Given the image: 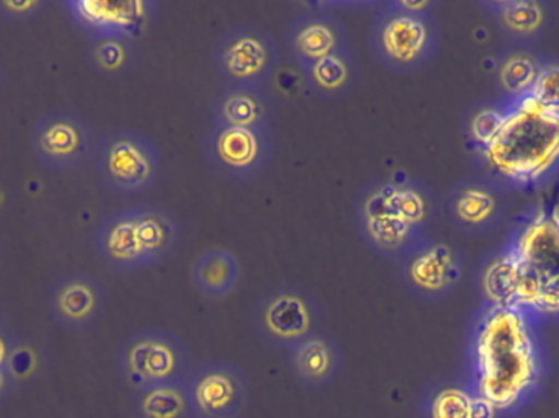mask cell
<instances>
[{
	"label": "cell",
	"mask_w": 559,
	"mask_h": 418,
	"mask_svg": "<svg viewBox=\"0 0 559 418\" xmlns=\"http://www.w3.org/2000/svg\"><path fill=\"white\" fill-rule=\"evenodd\" d=\"M508 38L519 43L540 38L551 23V7L538 0H501L486 3Z\"/></svg>",
	"instance_id": "obj_22"
},
{
	"label": "cell",
	"mask_w": 559,
	"mask_h": 418,
	"mask_svg": "<svg viewBox=\"0 0 559 418\" xmlns=\"http://www.w3.org/2000/svg\"><path fill=\"white\" fill-rule=\"evenodd\" d=\"M7 370L12 374L13 380H22L33 370V357L28 350H19L9 354L7 358Z\"/></svg>",
	"instance_id": "obj_31"
},
{
	"label": "cell",
	"mask_w": 559,
	"mask_h": 418,
	"mask_svg": "<svg viewBox=\"0 0 559 418\" xmlns=\"http://www.w3.org/2000/svg\"><path fill=\"white\" fill-rule=\"evenodd\" d=\"M528 95L548 110L559 114V62H542L540 71Z\"/></svg>",
	"instance_id": "obj_29"
},
{
	"label": "cell",
	"mask_w": 559,
	"mask_h": 418,
	"mask_svg": "<svg viewBox=\"0 0 559 418\" xmlns=\"http://www.w3.org/2000/svg\"><path fill=\"white\" fill-rule=\"evenodd\" d=\"M355 220L365 246L381 259L400 262L414 247L427 239L426 230L411 226L384 206L374 183L358 195Z\"/></svg>",
	"instance_id": "obj_13"
},
{
	"label": "cell",
	"mask_w": 559,
	"mask_h": 418,
	"mask_svg": "<svg viewBox=\"0 0 559 418\" xmlns=\"http://www.w3.org/2000/svg\"><path fill=\"white\" fill-rule=\"evenodd\" d=\"M213 64L228 84L267 88L280 64L275 36L255 25L225 29L213 48Z\"/></svg>",
	"instance_id": "obj_8"
},
{
	"label": "cell",
	"mask_w": 559,
	"mask_h": 418,
	"mask_svg": "<svg viewBox=\"0 0 559 418\" xmlns=\"http://www.w3.org/2000/svg\"><path fill=\"white\" fill-rule=\"evenodd\" d=\"M481 153L498 179L528 187L550 177L559 167V114L531 95L511 100L501 127Z\"/></svg>",
	"instance_id": "obj_3"
},
{
	"label": "cell",
	"mask_w": 559,
	"mask_h": 418,
	"mask_svg": "<svg viewBox=\"0 0 559 418\" xmlns=\"http://www.w3.org/2000/svg\"><path fill=\"white\" fill-rule=\"evenodd\" d=\"M213 172L235 182H251L271 167L275 156L272 130L210 124L203 143Z\"/></svg>",
	"instance_id": "obj_10"
},
{
	"label": "cell",
	"mask_w": 559,
	"mask_h": 418,
	"mask_svg": "<svg viewBox=\"0 0 559 418\" xmlns=\"http://www.w3.org/2000/svg\"><path fill=\"white\" fill-rule=\"evenodd\" d=\"M212 124L272 130V100L267 88L228 84L213 98Z\"/></svg>",
	"instance_id": "obj_16"
},
{
	"label": "cell",
	"mask_w": 559,
	"mask_h": 418,
	"mask_svg": "<svg viewBox=\"0 0 559 418\" xmlns=\"http://www.w3.org/2000/svg\"><path fill=\"white\" fill-rule=\"evenodd\" d=\"M193 418H239L251 403V381L239 365L206 360L187 377Z\"/></svg>",
	"instance_id": "obj_11"
},
{
	"label": "cell",
	"mask_w": 559,
	"mask_h": 418,
	"mask_svg": "<svg viewBox=\"0 0 559 418\" xmlns=\"http://www.w3.org/2000/svg\"><path fill=\"white\" fill-rule=\"evenodd\" d=\"M542 61L527 49L519 48L506 52L498 65V82L512 100L531 94L535 79L540 71Z\"/></svg>",
	"instance_id": "obj_26"
},
{
	"label": "cell",
	"mask_w": 559,
	"mask_h": 418,
	"mask_svg": "<svg viewBox=\"0 0 559 418\" xmlns=\"http://www.w3.org/2000/svg\"><path fill=\"white\" fill-rule=\"evenodd\" d=\"M182 226L176 214L159 205L120 211L98 232V252L117 272H136L159 265L176 253Z\"/></svg>",
	"instance_id": "obj_4"
},
{
	"label": "cell",
	"mask_w": 559,
	"mask_h": 418,
	"mask_svg": "<svg viewBox=\"0 0 559 418\" xmlns=\"http://www.w3.org/2000/svg\"><path fill=\"white\" fill-rule=\"evenodd\" d=\"M450 219L469 234L488 230L501 216V199L489 183L481 180H465L456 183L447 195Z\"/></svg>",
	"instance_id": "obj_18"
},
{
	"label": "cell",
	"mask_w": 559,
	"mask_h": 418,
	"mask_svg": "<svg viewBox=\"0 0 559 418\" xmlns=\"http://www.w3.org/2000/svg\"><path fill=\"white\" fill-rule=\"evenodd\" d=\"M39 146L43 153L51 157H66L69 154L72 156L81 146V133L75 130L74 124H68L64 121L51 123L41 131Z\"/></svg>",
	"instance_id": "obj_27"
},
{
	"label": "cell",
	"mask_w": 559,
	"mask_h": 418,
	"mask_svg": "<svg viewBox=\"0 0 559 418\" xmlns=\"http://www.w3.org/2000/svg\"><path fill=\"white\" fill-rule=\"evenodd\" d=\"M123 39L127 38H107L95 49V62L105 71H120L127 65L131 48Z\"/></svg>",
	"instance_id": "obj_30"
},
{
	"label": "cell",
	"mask_w": 559,
	"mask_h": 418,
	"mask_svg": "<svg viewBox=\"0 0 559 418\" xmlns=\"http://www.w3.org/2000/svg\"><path fill=\"white\" fill-rule=\"evenodd\" d=\"M193 367L189 345L164 329L134 332L118 354L121 378L133 391L187 380Z\"/></svg>",
	"instance_id": "obj_7"
},
{
	"label": "cell",
	"mask_w": 559,
	"mask_h": 418,
	"mask_svg": "<svg viewBox=\"0 0 559 418\" xmlns=\"http://www.w3.org/2000/svg\"><path fill=\"white\" fill-rule=\"evenodd\" d=\"M79 15L87 25L108 38H131L140 35L159 12V3L140 2H102V0H85L79 2Z\"/></svg>",
	"instance_id": "obj_17"
},
{
	"label": "cell",
	"mask_w": 559,
	"mask_h": 418,
	"mask_svg": "<svg viewBox=\"0 0 559 418\" xmlns=\"http://www.w3.org/2000/svg\"><path fill=\"white\" fill-rule=\"evenodd\" d=\"M241 275L238 255L225 247L203 250L192 265L193 286L213 301L229 298L238 288Z\"/></svg>",
	"instance_id": "obj_21"
},
{
	"label": "cell",
	"mask_w": 559,
	"mask_h": 418,
	"mask_svg": "<svg viewBox=\"0 0 559 418\" xmlns=\"http://www.w3.org/2000/svg\"><path fill=\"white\" fill-rule=\"evenodd\" d=\"M131 404L138 418H193L187 380L133 391Z\"/></svg>",
	"instance_id": "obj_24"
},
{
	"label": "cell",
	"mask_w": 559,
	"mask_h": 418,
	"mask_svg": "<svg viewBox=\"0 0 559 418\" xmlns=\"http://www.w3.org/2000/svg\"><path fill=\"white\" fill-rule=\"evenodd\" d=\"M462 278V253L443 240L427 237L397 262V279L419 301L440 302L450 298Z\"/></svg>",
	"instance_id": "obj_12"
},
{
	"label": "cell",
	"mask_w": 559,
	"mask_h": 418,
	"mask_svg": "<svg viewBox=\"0 0 559 418\" xmlns=\"http://www.w3.org/2000/svg\"><path fill=\"white\" fill-rule=\"evenodd\" d=\"M308 91L319 100L335 101L350 95L360 81V62L352 48L299 69Z\"/></svg>",
	"instance_id": "obj_20"
},
{
	"label": "cell",
	"mask_w": 559,
	"mask_h": 418,
	"mask_svg": "<svg viewBox=\"0 0 559 418\" xmlns=\"http://www.w3.org/2000/svg\"><path fill=\"white\" fill-rule=\"evenodd\" d=\"M7 5L10 7V9H28V7L35 5V3L32 2H22V3H7Z\"/></svg>",
	"instance_id": "obj_34"
},
{
	"label": "cell",
	"mask_w": 559,
	"mask_h": 418,
	"mask_svg": "<svg viewBox=\"0 0 559 418\" xmlns=\"http://www.w3.org/2000/svg\"><path fill=\"white\" fill-rule=\"evenodd\" d=\"M426 418H492L495 410L475 396L469 386L445 384L430 391L424 401Z\"/></svg>",
	"instance_id": "obj_25"
},
{
	"label": "cell",
	"mask_w": 559,
	"mask_h": 418,
	"mask_svg": "<svg viewBox=\"0 0 559 418\" xmlns=\"http://www.w3.org/2000/svg\"><path fill=\"white\" fill-rule=\"evenodd\" d=\"M322 321L324 308L318 296L293 283L265 289L252 309L258 337L269 347L283 351L322 331Z\"/></svg>",
	"instance_id": "obj_6"
},
{
	"label": "cell",
	"mask_w": 559,
	"mask_h": 418,
	"mask_svg": "<svg viewBox=\"0 0 559 418\" xmlns=\"http://www.w3.org/2000/svg\"><path fill=\"white\" fill-rule=\"evenodd\" d=\"M286 361L299 387L321 393L337 383L344 371L345 354L337 338L318 331L286 350Z\"/></svg>",
	"instance_id": "obj_15"
},
{
	"label": "cell",
	"mask_w": 559,
	"mask_h": 418,
	"mask_svg": "<svg viewBox=\"0 0 559 418\" xmlns=\"http://www.w3.org/2000/svg\"><path fill=\"white\" fill-rule=\"evenodd\" d=\"M506 107L483 105L469 117L468 134L478 150H483L495 136L504 118Z\"/></svg>",
	"instance_id": "obj_28"
},
{
	"label": "cell",
	"mask_w": 559,
	"mask_h": 418,
	"mask_svg": "<svg viewBox=\"0 0 559 418\" xmlns=\"http://www.w3.org/2000/svg\"><path fill=\"white\" fill-rule=\"evenodd\" d=\"M469 363L476 397L496 414L521 409L544 378L534 318L514 306L486 304L469 337Z\"/></svg>",
	"instance_id": "obj_1"
},
{
	"label": "cell",
	"mask_w": 559,
	"mask_h": 418,
	"mask_svg": "<svg viewBox=\"0 0 559 418\" xmlns=\"http://www.w3.org/2000/svg\"><path fill=\"white\" fill-rule=\"evenodd\" d=\"M7 358H9V354H7L5 345L0 341V365H7Z\"/></svg>",
	"instance_id": "obj_33"
},
{
	"label": "cell",
	"mask_w": 559,
	"mask_h": 418,
	"mask_svg": "<svg viewBox=\"0 0 559 418\" xmlns=\"http://www.w3.org/2000/svg\"><path fill=\"white\" fill-rule=\"evenodd\" d=\"M286 49L299 69L350 48V32L334 13L305 12L286 26Z\"/></svg>",
	"instance_id": "obj_14"
},
{
	"label": "cell",
	"mask_w": 559,
	"mask_h": 418,
	"mask_svg": "<svg viewBox=\"0 0 559 418\" xmlns=\"http://www.w3.org/2000/svg\"><path fill=\"white\" fill-rule=\"evenodd\" d=\"M13 380L12 374L7 370V365H0V407L2 404L9 399L10 394H12L13 390Z\"/></svg>",
	"instance_id": "obj_32"
},
{
	"label": "cell",
	"mask_w": 559,
	"mask_h": 418,
	"mask_svg": "<svg viewBox=\"0 0 559 418\" xmlns=\"http://www.w3.org/2000/svg\"><path fill=\"white\" fill-rule=\"evenodd\" d=\"M433 0H393L384 3L370 28L374 59L393 74H414L426 68L440 45Z\"/></svg>",
	"instance_id": "obj_5"
},
{
	"label": "cell",
	"mask_w": 559,
	"mask_h": 418,
	"mask_svg": "<svg viewBox=\"0 0 559 418\" xmlns=\"http://www.w3.org/2000/svg\"><path fill=\"white\" fill-rule=\"evenodd\" d=\"M163 153L151 138L138 131L108 134L98 150L102 179L123 195L146 192L159 179Z\"/></svg>",
	"instance_id": "obj_9"
},
{
	"label": "cell",
	"mask_w": 559,
	"mask_h": 418,
	"mask_svg": "<svg viewBox=\"0 0 559 418\" xmlns=\"http://www.w3.org/2000/svg\"><path fill=\"white\" fill-rule=\"evenodd\" d=\"M384 206L417 229L426 230L436 216L432 190L409 176H390L373 182Z\"/></svg>",
	"instance_id": "obj_19"
},
{
	"label": "cell",
	"mask_w": 559,
	"mask_h": 418,
	"mask_svg": "<svg viewBox=\"0 0 559 418\" xmlns=\"http://www.w3.org/2000/svg\"><path fill=\"white\" fill-rule=\"evenodd\" d=\"M478 288L486 304L514 306L559 318V206L528 211L499 255L483 263Z\"/></svg>",
	"instance_id": "obj_2"
},
{
	"label": "cell",
	"mask_w": 559,
	"mask_h": 418,
	"mask_svg": "<svg viewBox=\"0 0 559 418\" xmlns=\"http://www.w3.org/2000/svg\"><path fill=\"white\" fill-rule=\"evenodd\" d=\"M105 304V292L95 279L78 278L61 283L55 296L56 315L74 329L94 324Z\"/></svg>",
	"instance_id": "obj_23"
}]
</instances>
